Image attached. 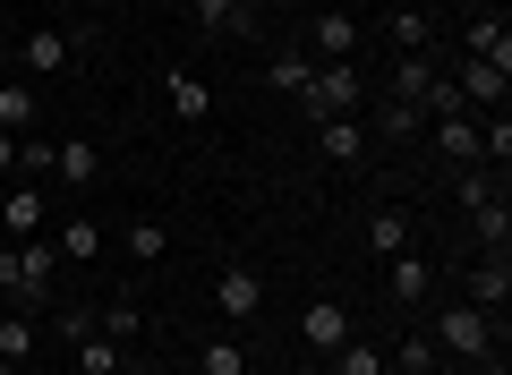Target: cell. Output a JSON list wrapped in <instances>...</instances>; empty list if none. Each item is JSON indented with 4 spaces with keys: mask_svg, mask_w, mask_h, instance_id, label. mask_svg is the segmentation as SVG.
Returning <instances> with one entry per match:
<instances>
[{
    "mask_svg": "<svg viewBox=\"0 0 512 375\" xmlns=\"http://www.w3.org/2000/svg\"><path fill=\"white\" fill-rule=\"evenodd\" d=\"M205 375H248V350L239 341H205Z\"/></svg>",
    "mask_w": 512,
    "mask_h": 375,
    "instance_id": "4dcf8cb0",
    "label": "cell"
},
{
    "mask_svg": "<svg viewBox=\"0 0 512 375\" xmlns=\"http://www.w3.org/2000/svg\"><path fill=\"white\" fill-rule=\"evenodd\" d=\"M0 231H9V239H43V231H52L43 188H9V197H0Z\"/></svg>",
    "mask_w": 512,
    "mask_h": 375,
    "instance_id": "9c48e42d",
    "label": "cell"
},
{
    "mask_svg": "<svg viewBox=\"0 0 512 375\" xmlns=\"http://www.w3.org/2000/svg\"><path fill=\"white\" fill-rule=\"evenodd\" d=\"M163 103H171V120H205V111H214V94H205L197 69H171V77H163Z\"/></svg>",
    "mask_w": 512,
    "mask_h": 375,
    "instance_id": "5bb4252c",
    "label": "cell"
},
{
    "mask_svg": "<svg viewBox=\"0 0 512 375\" xmlns=\"http://www.w3.org/2000/svg\"><path fill=\"white\" fill-rule=\"evenodd\" d=\"M120 239H128V256H163V248H171V239H163V222H128Z\"/></svg>",
    "mask_w": 512,
    "mask_h": 375,
    "instance_id": "1f68e13d",
    "label": "cell"
},
{
    "mask_svg": "<svg viewBox=\"0 0 512 375\" xmlns=\"http://www.w3.org/2000/svg\"><path fill=\"white\" fill-rule=\"evenodd\" d=\"M214 307H222V324H248L256 307H265V273L256 265H222L214 273Z\"/></svg>",
    "mask_w": 512,
    "mask_h": 375,
    "instance_id": "5b68a950",
    "label": "cell"
},
{
    "mask_svg": "<svg viewBox=\"0 0 512 375\" xmlns=\"http://www.w3.org/2000/svg\"><path fill=\"white\" fill-rule=\"evenodd\" d=\"M384 137H419V111H410V103H384Z\"/></svg>",
    "mask_w": 512,
    "mask_h": 375,
    "instance_id": "836d02e7",
    "label": "cell"
},
{
    "mask_svg": "<svg viewBox=\"0 0 512 375\" xmlns=\"http://www.w3.org/2000/svg\"><path fill=\"white\" fill-rule=\"evenodd\" d=\"M69 60H77V43L60 35V26H35V35L18 43V69H26V77H60Z\"/></svg>",
    "mask_w": 512,
    "mask_h": 375,
    "instance_id": "ba28073f",
    "label": "cell"
},
{
    "mask_svg": "<svg viewBox=\"0 0 512 375\" xmlns=\"http://www.w3.org/2000/svg\"><path fill=\"white\" fill-rule=\"evenodd\" d=\"M256 9H274V18H299V9H316V0H256Z\"/></svg>",
    "mask_w": 512,
    "mask_h": 375,
    "instance_id": "e575fe53",
    "label": "cell"
},
{
    "mask_svg": "<svg viewBox=\"0 0 512 375\" xmlns=\"http://www.w3.org/2000/svg\"><path fill=\"white\" fill-rule=\"evenodd\" d=\"M35 316H26V307H9V316H0V358H9V367H26V358H35Z\"/></svg>",
    "mask_w": 512,
    "mask_h": 375,
    "instance_id": "ffe728a7",
    "label": "cell"
},
{
    "mask_svg": "<svg viewBox=\"0 0 512 375\" xmlns=\"http://www.w3.org/2000/svg\"><path fill=\"white\" fill-rule=\"evenodd\" d=\"M0 375H18V367H9V358H0Z\"/></svg>",
    "mask_w": 512,
    "mask_h": 375,
    "instance_id": "74e56055",
    "label": "cell"
},
{
    "mask_svg": "<svg viewBox=\"0 0 512 375\" xmlns=\"http://www.w3.org/2000/svg\"><path fill=\"white\" fill-rule=\"evenodd\" d=\"M333 375H384V350H376V341H359V333H350L342 350H333Z\"/></svg>",
    "mask_w": 512,
    "mask_h": 375,
    "instance_id": "f1b7e54d",
    "label": "cell"
},
{
    "mask_svg": "<svg viewBox=\"0 0 512 375\" xmlns=\"http://www.w3.org/2000/svg\"><path fill=\"white\" fill-rule=\"evenodd\" d=\"M188 18H197L205 35H222V26H231V35H256L265 9H256V0H188Z\"/></svg>",
    "mask_w": 512,
    "mask_h": 375,
    "instance_id": "8fae6325",
    "label": "cell"
},
{
    "mask_svg": "<svg viewBox=\"0 0 512 375\" xmlns=\"http://www.w3.org/2000/svg\"><path fill=\"white\" fill-rule=\"evenodd\" d=\"M52 273H60L52 231H43V239H9V248H0V299L35 316V307H52Z\"/></svg>",
    "mask_w": 512,
    "mask_h": 375,
    "instance_id": "6da1fadb",
    "label": "cell"
},
{
    "mask_svg": "<svg viewBox=\"0 0 512 375\" xmlns=\"http://www.w3.org/2000/svg\"><path fill=\"white\" fill-rule=\"evenodd\" d=\"M69 350H77V375H120V341H103V333H77Z\"/></svg>",
    "mask_w": 512,
    "mask_h": 375,
    "instance_id": "cb8c5ba5",
    "label": "cell"
},
{
    "mask_svg": "<svg viewBox=\"0 0 512 375\" xmlns=\"http://www.w3.org/2000/svg\"><path fill=\"white\" fill-rule=\"evenodd\" d=\"M384 290H393V307H427L436 265H427V256H384Z\"/></svg>",
    "mask_w": 512,
    "mask_h": 375,
    "instance_id": "30bf717a",
    "label": "cell"
},
{
    "mask_svg": "<svg viewBox=\"0 0 512 375\" xmlns=\"http://www.w3.org/2000/svg\"><path fill=\"white\" fill-rule=\"evenodd\" d=\"M512 299V265L504 256H487V265H470V307H487V316H504Z\"/></svg>",
    "mask_w": 512,
    "mask_h": 375,
    "instance_id": "2e32d148",
    "label": "cell"
},
{
    "mask_svg": "<svg viewBox=\"0 0 512 375\" xmlns=\"http://www.w3.org/2000/svg\"><path fill=\"white\" fill-rule=\"evenodd\" d=\"M60 179H69V188H86L94 171H103V154H94V145H60V162H52Z\"/></svg>",
    "mask_w": 512,
    "mask_h": 375,
    "instance_id": "f546056e",
    "label": "cell"
},
{
    "mask_svg": "<svg viewBox=\"0 0 512 375\" xmlns=\"http://www.w3.org/2000/svg\"><path fill=\"white\" fill-rule=\"evenodd\" d=\"M470 231H478V248H487V256H504V248H512V205H504V197L470 205Z\"/></svg>",
    "mask_w": 512,
    "mask_h": 375,
    "instance_id": "ac0fdd59",
    "label": "cell"
},
{
    "mask_svg": "<svg viewBox=\"0 0 512 375\" xmlns=\"http://www.w3.org/2000/svg\"><path fill=\"white\" fill-rule=\"evenodd\" d=\"M359 60H325V69L308 77V94H299V103H308V120H350V111H359Z\"/></svg>",
    "mask_w": 512,
    "mask_h": 375,
    "instance_id": "3957f363",
    "label": "cell"
},
{
    "mask_svg": "<svg viewBox=\"0 0 512 375\" xmlns=\"http://www.w3.org/2000/svg\"><path fill=\"white\" fill-rule=\"evenodd\" d=\"M316 154L325 162H367V128L359 120H316Z\"/></svg>",
    "mask_w": 512,
    "mask_h": 375,
    "instance_id": "9a60e30c",
    "label": "cell"
},
{
    "mask_svg": "<svg viewBox=\"0 0 512 375\" xmlns=\"http://www.w3.org/2000/svg\"><path fill=\"white\" fill-rule=\"evenodd\" d=\"M94 333H103V341H137V333H146V316H137V299H111L103 316H94Z\"/></svg>",
    "mask_w": 512,
    "mask_h": 375,
    "instance_id": "4316f807",
    "label": "cell"
},
{
    "mask_svg": "<svg viewBox=\"0 0 512 375\" xmlns=\"http://www.w3.org/2000/svg\"><path fill=\"white\" fill-rule=\"evenodd\" d=\"M43 120V103H35V77H0V128H9V137H26V128Z\"/></svg>",
    "mask_w": 512,
    "mask_h": 375,
    "instance_id": "4fadbf2b",
    "label": "cell"
},
{
    "mask_svg": "<svg viewBox=\"0 0 512 375\" xmlns=\"http://www.w3.org/2000/svg\"><path fill=\"white\" fill-rule=\"evenodd\" d=\"M436 154L453 162V171H478V111H461V120H436Z\"/></svg>",
    "mask_w": 512,
    "mask_h": 375,
    "instance_id": "7c38bea8",
    "label": "cell"
},
{
    "mask_svg": "<svg viewBox=\"0 0 512 375\" xmlns=\"http://www.w3.org/2000/svg\"><path fill=\"white\" fill-rule=\"evenodd\" d=\"M299 52H308L316 69H325V60H359V18H350V9H316Z\"/></svg>",
    "mask_w": 512,
    "mask_h": 375,
    "instance_id": "277c9868",
    "label": "cell"
},
{
    "mask_svg": "<svg viewBox=\"0 0 512 375\" xmlns=\"http://www.w3.org/2000/svg\"><path fill=\"white\" fill-rule=\"evenodd\" d=\"M308 77H316V60L299 52V43H291V52H274V60H265V86H282V94H308Z\"/></svg>",
    "mask_w": 512,
    "mask_h": 375,
    "instance_id": "44dd1931",
    "label": "cell"
},
{
    "mask_svg": "<svg viewBox=\"0 0 512 375\" xmlns=\"http://www.w3.org/2000/svg\"><path fill=\"white\" fill-rule=\"evenodd\" d=\"M146 9H171V0H146Z\"/></svg>",
    "mask_w": 512,
    "mask_h": 375,
    "instance_id": "8d00e7d4",
    "label": "cell"
},
{
    "mask_svg": "<svg viewBox=\"0 0 512 375\" xmlns=\"http://www.w3.org/2000/svg\"><path fill=\"white\" fill-rule=\"evenodd\" d=\"M18 162H26V171L43 179V171H52V162H60V145H43V137H18Z\"/></svg>",
    "mask_w": 512,
    "mask_h": 375,
    "instance_id": "d6a6232c",
    "label": "cell"
},
{
    "mask_svg": "<svg viewBox=\"0 0 512 375\" xmlns=\"http://www.w3.org/2000/svg\"><path fill=\"white\" fill-rule=\"evenodd\" d=\"M367 248L376 256H410V214L402 205H376V214H367Z\"/></svg>",
    "mask_w": 512,
    "mask_h": 375,
    "instance_id": "e0dca14e",
    "label": "cell"
},
{
    "mask_svg": "<svg viewBox=\"0 0 512 375\" xmlns=\"http://www.w3.org/2000/svg\"><path fill=\"white\" fill-rule=\"evenodd\" d=\"M436 341H427V333H402V341H393V358H384V367H402V375H436Z\"/></svg>",
    "mask_w": 512,
    "mask_h": 375,
    "instance_id": "d4e9b609",
    "label": "cell"
},
{
    "mask_svg": "<svg viewBox=\"0 0 512 375\" xmlns=\"http://www.w3.org/2000/svg\"><path fill=\"white\" fill-rule=\"evenodd\" d=\"M384 35L402 43V52H427V43H436V18H427V9H393V18H384Z\"/></svg>",
    "mask_w": 512,
    "mask_h": 375,
    "instance_id": "7402d4cb",
    "label": "cell"
},
{
    "mask_svg": "<svg viewBox=\"0 0 512 375\" xmlns=\"http://www.w3.org/2000/svg\"><path fill=\"white\" fill-rule=\"evenodd\" d=\"M461 43H470V60H495V69H512V26H504V18H478Z\"/></svg>",
    "mask_w": 512,
    "mask_h": 375,
    "instance_id": "d6986e66",
    "label": "cell"
},
{
    "mask_svg": "<svg viewBox=\"0 0 512 375\" xmlns=\"http://www.w3.org/2000/svg\"><path fill=\"white\" fill-rule=\"evenodd\" d=\"M461 111H470V103H461V86H453V77H427V94H419V120H461Z\"/></svg>",
    "mask_w": 512,
    "mask_h": 375,
    "instance_id": "484cf974",
    "label": "cell"
},
{
    "mask_svg": "<svg viewBox=\"0 0 512 375\" xmlns=\"http://www.w3.org/2000/svg\"><path fill=\"white\" fill-rule=\"evenodd\" d=\"M9 162H18V137H9V128H0V171H9Z\"/></svg>",
    "mask_w": 512,
    "mask_h": 375,
    "instance_id": "d590c367",
    "label": "cell"
},
{
    "mask_svg": "<svg viewBox=\"0 0 512 375\" xmlns=\"http://www.w3.org/2000/svg\"><path fill=\"white\" fill-rule=\"evenodd\" d=\"M350 333H359V324H350V307H342V299H308V307H299V341H308V350H325V358H333Z\"/></svg>",
    "mask_w": 512,
    "mask_h": 375,
    "instance_id": "8992f818",
    "label": "cell"
},
{
    "mask_svg": "<svg viewBox=\"0 0 512 375\" xmlns=\"http://www.w3.org/2000/svg\"><path fill=\"white\" fill-rule=\"evenodd\" d=\"M52 248H60V256H103V231H94L86 214H77V222H52Z\"/></svg>",
    "mask_w": 512,
    "mask_h": 375,
    "instance_id": "83f0119b",
    "label": "cell"
},
{
    "mask_svg": "<svg viewBox=\"0 0 512 375\" xmlns=\"http://www.w3.org/2000/svg\"><path fill=\"white\" fill-rule=\"evenodd\" d=\"M427 77H436V60H419V52H402V60H393V103H410V111H419V94H427Z\"/></svg>",
    "mask_w": 512,
    "mask_h": 375,
    "instance_id": "603a6c76",
    "label": "cell"
},
{
    "mask_svg": "<svg viewBox=\"0 0 512 375\" xmlns=\"http://www.w3.org/2000/svg\"><path fill=\"white\" fill-rule=\"evenodd\" d=\"M436 350L444 358H487V350H504V316H487V307H470V299H453V307H436Z\"/></svg>",
    "mask_w": 512,
    "mask_h": 375,
    "instance_id": "7a4b0ae2",
    "label": "cell"
},
{
    "mask_svg": "<svg viewBox=\"0 0 512 375\" xmlns=\"http://www.w3.org/2000/svg\"><path fill=\"white\" fill-rule=\"evenodd\" d=\"M453 86H461V103H470V111H504V86H512V69H495V60H470V52H461Z\"/></svg>",
    "mask_w": 512,
    "mask_h": 375,
    "instance_id": "52a82bcc",
    "label": "cell"
}]
</instances>
